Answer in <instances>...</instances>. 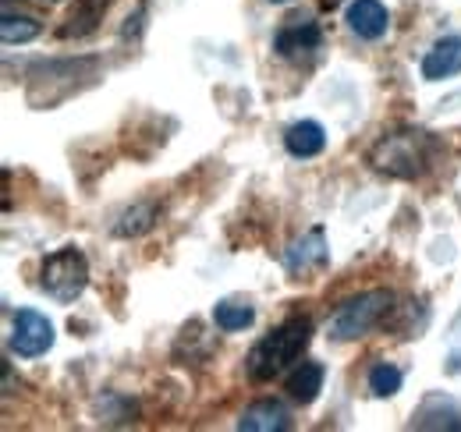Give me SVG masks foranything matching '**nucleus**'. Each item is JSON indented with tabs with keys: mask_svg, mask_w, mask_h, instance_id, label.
Masks as SVG:
<instances>
[{
	"mask_svg": "<svg viewBox=\"0 0 461 432\" xmlns=\"http://www.w3.org/2000/svg\"><path fill=\"white\" fill-rule=\"evenodd\" d=\"M252 320H256V309L249 302H241V298H228V302L213 305V323L221 326L224 333H238V329L252 326Z\"/></svg>",
	"mask_w": 461,
	"mask_h": 432,
	"instance_id": "ddd939ff",
	"label": "nucleus"
},
{
	"mask_svg": "<svg viewBox=\"0 0 461 432\" xmlns=\"http://www.w3.org/2000/svg\"><path fill=\"white\" fill-rule=\"evenodd\" d=\"M288 270H309V266H327V238H323V227H312L305 238L291 241L288 256H285Z\"/></svg>",
	"mask_w": 461,
	"mask_h": 432,
	"instance_id": "9d476101",
	"label": "nucleus"
},
{
	"mask_svg": "<svg viewBox=\"0 0 461 432\" xmlns=\"http://www.w3.org/2000/svg\"><path fill=\"white\" fill-rule=\"evenodd\" d=\"M312 340V320L309 316H291L288 323H281L270 337H263L252 351H249V376L256 382L281 376L291 362L302 358V351Z\"/></svg>",
	"mask_w": 461,
	"mask_h": 432,
	"instance_id": "f03ea898",
	"label": "nucleus"
},
{
	"mask_svg": "<svg viewBox=\"0 0 461 432\" xmlns=\"http://www.w3.org/2000/svg\"><path fill=\"white\" fill-rule=\"evenodd\" d=\"M157 216H160L157 202H139V206H131V210L121 213L114 234H121V238H139V234H146L157 223Z\"/></svg>",
	"mask_w": 461,
	"mask_h": 432,
	"instance_id": "2eb2a0df",
	"label": "nucleus"
},
{
	"mask_svg": "<svg viewBox=\"0 0 461 432\" xmlns=\"http://www.w3.org/2000/svg\"><path fill=\"white\" fill-rule=\"evenodd\" d=\"M40 36V25L32 22V18H22V14H4V22H0V40L7 43V47H14V43H29V40H36Z\"/></svg>",
	"mask_w": 461,
	"mask_h": 432,
	"instance_id": "dca6fc26",
	"label": "nucleus"
},
{
	"mask_svg": "<svg viewBox=\"0 0 461 432\" xmlns=\"http://www.w3.org/2000/svg\"><path fill=\"white\" fill-rule=\"evenodd\" d=\"M86 284H89V263L78 248H60V252L43 259L40 287L54 302H75L86 291Z\"/></svg>",
	"mask_w": 461,
	"mask_h": 432,
	"instance_id": "20e7f679",
	"label": "nucleus"
},
{
	"mask_svg": "<svg viewBox=\"0 0 461 432\" xmlns=\"http://www.w3.org/2000/svg\"><path fill=\"white\" fill-rule=\"evenodd\" d=\"M391 302H394L391 291H366V294L351 298V302H345V305L330 316L327 337H330V340H355V337H366L373 326L391 312Z\"/></svg>",
	"mask_w": 461,
	"mask_h": 432,
	"instance_id": "7ed1b4c3",
	"label": "nucleus"
},
{
	"mask_svg": "<svg viewBox=\"0 0 461 432\" xmlns=\"http://www.w3.org/2000/svg\"><path fill=\"white\" fill-rule=\"evenodd\" d=\"M369 390H373L376 397H394V393L402 390V369H394V365H387V362L373 365V373H369Z\"/></svg>",
	"mask_w": 461,
	"mask_h": 432,
	"instance_id": "f3484780",
	"label": "nucleus"
},
{
	"mask_svg": "<svg viewBox=\"0 0 461 432\" xmlns=\"http://www.w3.org/2000/svg\"><path fill=\"white\" fill-rule=\"evenodd\" d=\"M461 71V36H444L433 43V50L422 57V78L426 82H444Z\"/></svg>",
	"mask_w": 461,
	"mask_h": 432,
	"instance_id": "6e6552de",
	"label": "nucleus"
},
{
	"mask_svg": "<svg viewBox=\"0 0 461 432\" xmlns=\"http://www.w3.org/2000/svg\"><path fill=\"white\" fill-rule=\"evenodd\" d=\"M54 347V326L36 309H18L11 326V351L22 358H40Z\"/></svg>",
	"mask_w": 461,
	"mask_h": 432,
	"instance_id": "39448f33",
	"label": "nucleus"
},
{
	"mask_svg": "<svg viewBox=\"0 0 461 432\" xmlns=\"http://www.w3.org/2000/svg\"><path fill=\"white\" fill-rule=\"evenodd\" d=\"M104 7H107V0H82V4L71 11L68 25H60V36L68 40V36H86V32H93L96 22L104 18Z\"/></svg>",
	"mask_w": 461,
	"mask_h": 432,
	"instance_id": "4468645a",
	"label": "nucleus"
},
{
	"mask_svg": "<svg viewBox=\"0 0 461 432\" xmlns=\"http://www.w3.org/2000/svg\"><path fill=\"white\" fill-rule=\"evenodd\" d=\"M345 22L358 40H380L391 29V14H387V7L380 0H355V4H348Z\"/></svg>",
	"mask_w": 461,
	"mask_h": 432,
	"instance_id": "0eeeda50",
	"label": "nucleus"
},
{
	"mask_svg": "<svg viewBox=\"0 0 461 432\" xmlns=\"http://www.w3.org/2000/svg\"><path fill=\"white\" fill-rule=\"evenodd\" d=\"M241 432H288L291 429V411L277 400H256L241 411L238 418Z\"/></svg>",
	"mask_w": 461,
	"mask_h": 432,
	"instance_id": "1a4fd4ad",
	"label": "nucleus"
},
{
	"mask_svg": "<svg viewBox=\"0 0 461 432\" xmlns=\"http://www.w3.org/2000/svg\"><path fill=\"white\" fill-rule=\"evenodd\" d=\"M323 390V365L320 362H302L288 376V397L294 404H312Z\"/></svg>",
	"mask_w": 461,
	"mask_h": 432,
	"instance_id": "f8f14e48",
	"label": "nucleus"
},
{
	"mask_svg": "<svg viewBox=\"0 0 461 432\" xmlns=\"http://www.w3.org/2000/svg\"><path fill=\"white\" fill-rule=\"evenodd\" d=\"M274 4H285V0H274Z\"/></svg>",
	"mask_w": 461,
	"mask_h": 432,
	"instance_id": "a211bd4d",
	"label": "nucleus"
},
{
	"mask_svg": "<svg viewBox=\"0 0 461 432\" xmlns=\"http://www.w3.org/2000/svg\"><path fill=\"white\" fill-rule=\"evenodd\" d=\"M433 135L422 131V128H402V131H391L384 135L373 149H369V166L376 174H387V177H402V181H415L429 170L433 163Z\"/></svg>",
	"mask_w": 461,
	"mask_h": 432,
	"instance_id": "f257e3e1",
	"label": "nucleus"
},
{
	"mask_svg": "<svg viewBox=\"0 0 461 432\" xmlns=\"http://www.w3.org/2000/svg\"><path fill=\"white\" fill-rule=\"evenodd\" d=\"M323 36H320V25L316 22H305V18H288V25L277 29L274 36V50L285 57V60H309V57L320 50Z\"/></svg>",
	"mask_w": 461,
	"mask_h": 432,
	"instance_id": "423d86ee",
	"label": "nucleus"
},
{
	"mask_svg": "<svg viewBox=\"0 0 461 432\" xmlns=\"http://www.w3.org/2000/svg\"><path fill=\"white\" fill-rule=\"evenodd\" d=\"M327 146V135L316 121H294L288 131H285V149L298 160H309V157H320Z\"/></svg>",
	"mask_w": 461,
	"mask_h": 432,
	"instance_id": "9b49d317",
	"label": "nucleus"
}]
</instances>
